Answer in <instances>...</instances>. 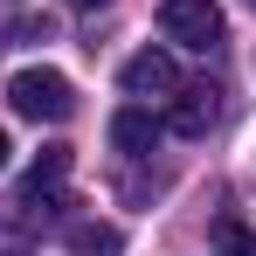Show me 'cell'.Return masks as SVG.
<instances>
[{"label": "cell", "instance_id": "1", "mask_svg": "<svg viewBox=\"0 0 256 256\" xmlns=\"http://www.w3.org/2000/svg\"><path fill=\"white\" fill-rule=\"evenodd\" d=\"M7 104H14L21 118H35V125H62V118L76 111V90H70L62 70H14Z\"/></svg>", "mask_w": 256, "mask_h": 256}, {"label": "cell", "instance_id": "2", "mask_svg": "<svg viewBox=\"0 0 256 256\" xmlns=\"http://www.w3.org/2000/svg\"><path fill=\"white\" fill-rule=\"evenodd\" d=\"M160 35L180 42V48H194V56H208V48H222L228 21H222L214 0H160Z\"/></svg>", "mask_w": 256, "mask_h": 256}, {"label": "cell", "instance_id": "3", "mask_svg": "<svg viewBox=\"0 0 256 256\" xmlns=\"http://www.w3.org/2000/svg\"><path fill=\"white\" fill-rule=\"evenodd\" d=\"M118 84H125L132 97H173V90H180V70H173L166 48H138L125 70H118Z\"/></svg>", "mask_w": 256, "mask_h": 256}, {"label": "cell", "instance_id": "4", "mask_svg": "<svg viewBox=\"0 0 256 256\" xmlns=\"http://www.w3.org/2000/svg\"><path fill=\"white\" fill-rule=\"evenodd\" d=\"M222 118V90L214 84H180L173 90V111H166V125L180 132V138H201V132Z\"/></svg>", "mask_w": 256, "mask_h": 256}, {"label": "cell", "instance_id": "5", "mask_svg": "<svg viewBox=\"0 0 256 256\" xmlns=\"http://www.w3.org/2000/svg\"><path fill=\"white\" fill-rule=\"evenodd\" d=\"M152 138H160V118H152L146 104H125V111L111 118V146L132 152V160H138V152H152Z\"/></svg>", "mask_w": 256, "mask_h": 256}, {"label": "cell", "instance_id": "6", "mask_svg": "<svg viewBox=\"0 0 256 256\" xmlns=\"http://www.w3.org/2000/svg\"><path fill=\"white\" fill-rule=\"evenodd\" d=\"M125 250V236L111 228V222H84V228H70V256H118Z\"/></svg>", "mask_w": 256, "mask_h": 256}, {"label": "cell", "instance_id": "7", "mask_svg": "<svg viewBox=\"0 0 256 256\" xmlns=\"http://www.w3.org/2000/svg\"><path fill=\"white\" fill-rule=\"evenodd\" d=\"M62 173H70V146H42L21 187H62Z\"/></svg>", "mask_w": 256, "mask_h": 256}, {"label": "cell", "instance_id": "8", "mask_svg": "<svg viewBox=\"0 0 256 256\" xmlns=\"http://www.w3.org/2000/svg\"><path fill=\"white\" fill-rule=\"evenodd\" d=\"M208 256H256V236H242V228H222V250Z\"/></svg>", "mask_w": 256, "mask_h": 256}, {"label": "cell", "instance_id": "9", "mask_svg": "<svg viewBox=\"0 0 256 256\" xmlns=\"http://www.w3.org/2000/svg\"><path fill=\"white\" fill-rule=\"evenodd\" d=\"M0 256H35V242H28L14 222H0Z\"/></svg>", "mask_w": 256, "mask_h": 256}, {"label": "cell", "instance_id": "10", "mask_svg": "<svg viewBox=\"0 0 256 256\" xmlns=\"http://www.w3.org/2000/svg\"><path fill=\"white\" fill-rule=\"evenodd\" d=\"M7 152H14V146H7V132H0V166H7Z\"/></svg>", "mask_w": 256, "mask_h": 256}, {"label": "cell", "instance_id": "11", "mask_svg": "<svg viewBox=\"0 0 256 256\" xmlns=\"http://www.w3.org/2000/svg\"><path fill=\"white\" fill-rule=\"evenodd\" d=\"M70 7H111V0H70Z\"/></svg>", "mask_w": 256, "mask_h": 256}, {"label": "cell", "instance_id": "12", "mask_svg": "<svg viewBox=\"0 0 256 256\" xmlns=\"http://www.w3.org/2000/svg\"><path fill=\"white\" fill-rule=\"evenodd\" d=\"M250 7H256V0H250Z\"/></svg>", "mask_w": 256, "mask_h": 256}]
</instances>
